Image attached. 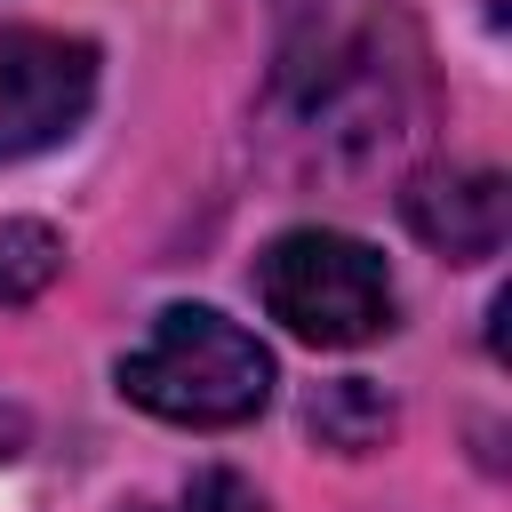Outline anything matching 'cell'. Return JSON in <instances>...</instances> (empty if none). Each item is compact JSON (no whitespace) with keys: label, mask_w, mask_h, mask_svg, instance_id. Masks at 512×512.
Wrapping results in <instances>:
<instances>
[{"label":"cell","mask_w":512,"mask_h":512,"mask_svg":"<svg viewBox=\"0 0 512 512\" xmlns=\"http://www.w3.org/2000/svg\"><path fill=\"white\" fill-rule=\"evenodd\" d=\"M376 16H320L280 48V104L296 120V136L320 160H368L400 136L408 112V48L384 40Z\"/></svg>","instance_id":"6da1fadb"},{"label":"cell","mask_w":512,"mask_h":512,"mask_svg":"<svg viewBox=\"0 0 512 512\" xmlns=\"http://www.w3.org/2000/svg\"><path fill=\"white\" fill-rule=\"evenodd\" d=\"M120 392L168 424L224 432L272 400V352L208 304H168L152 320V336L120 360Z\"/></svg>","instance_id":"7a4b0ae2"},{"label":"cell","mask_w":512,"mask_h":512,"mask_svg":"<svg viewBox=\"0 0 512 512\" xmlns=\"http://www.w3.org/2000/svg\"><path fill=\"white\" fill-rule=\"evenodd\" d=\"M256 296L264 312L304 336V344H368L392 328V280H384V256L352 232H328V224H304V232H280L264 256H256Z\"/></svg>","instance_id":"3957f363"},{"label":"cell","mask_w":512,"mask_h":512,"mask_svg":"<svg viewBox=\"0 0 512 512\" xmlns=\"http://www.w3.org/2000/svg\"><path fill=\"white\" fill-rule=\"evenodd\" d=\"M96 104V48L32 24H0V160L64 144Z\"/></svg>","instance_id":"277c9868"},{"label":"cell","mask_w":512,"mask_h":512,"mask_svg":"<svg viewBox=\"0 0 512 512\" xmlns=\"http://www.w3.org/2000/svg\"><path fill=\"white\" fill-rule=\"evenodd\" d=\"M408 232L424 248H440L448 264H480L504 248L512 232V192L496 168H448V176H424L408 184Z\"/></svg>","instance_id":"5b68a950"},{"label":"cell","mask_w":512,"mask_h":512,"mask_svg":"<svg viewBox=\"0 0 512 512\" xmlns=\"http://www.w3.org/2000/svg\"><path fill=\"white\" fill-rule=\"evenodd\" d=\"M304 424H312V440H320V448L368 456V448H384V440H392V400H384L368 376H336V384H320V392L304 400Z\"/></svg>","instance_id":"8992f818"},{"label":"cell","mask_w":512,"mask_h":512,"mask_svg":"<svg viewBox=\"0 0 512 512\" xmlns=\"http://www.w3.org/2000/svg\"><path fill=\"white\" fill-rule=\"evenodd\" d=\"M56 272H64V240L48 224H32V216L0 224V304H32Z\"/></svg>","instance_id":"52a82bcc"},{"label":"cell","mask_w":512,"mask_h":512,"mask_svg":"<svg viewBox=\"0 0 512 512\" xmlns=\"http://www.w3.org/2000/svg\"><path fill=\"white\" fill-rule=\"evenodd\" d=\"M176 512H264V496H256L240 472H200V480L184 488Z\"/></svg>","instance_id":"ba28073f"}]
</instances>
